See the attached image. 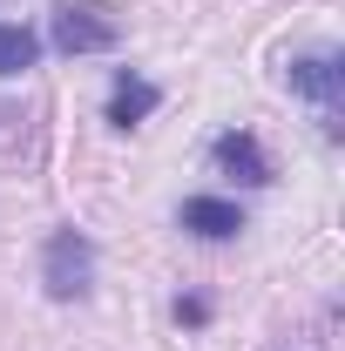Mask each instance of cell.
Returning a JSON list of instances; mask_svg holds the SVG:
<instances>
[{"mask_svg":"<svg viewBox=\"0 0 345 351\" xmlns=\"http://www.w3.org/2000/svg\"><path fill=\"white\" fill-rule=\"evenodd\" d=\"M291 88L318 108V129H325V135H345V122H339L345 61H339V54H304V61H291Z\"/></svg>","mask_w":345,"mask_h":351,"instance_id":"obj_1","label":"cell"},{"mask_svg":"<svg viewBox=\"0 0 345 351\" xmlns=\"http://www.w3.org/2000/svg\"><path fill=\"white\" fill-rule=\"evenodd\" d=\"M41 277L47 291L68 304V298H88V277H95V250H88L82 230H54L47 237V257H41Z\"/></svg>","mask_w":345,"mask_h":351,"instance_id":"obj_2","label":"cell"},{"mask_svg":"<svg viewBox=\"0 0 345 351\" xmlns=\"http://www.w3.org/2000/svg\"><path fill=\"white\" fill-rule=\"evenodd\" d=\"M54 47L61 54H102V47H115V21H102L88 7H68V14H54Z\"/></svg>","mask_w":345,"mask_h":351,"instance_id":"obj_3","label":"cell"},{"mask_svg":"<svg viewBox=\"0 0 345 351\" xmlns=\"http://www.w3.org/2000/svg\"><path fill=\"white\" fill-rule=\"evenodd\" d=\"M216 169L237 176V182H251V189H264V182H271V156L258 149L251 129H230V135H216Z\"/></svg>","mask_w":345,"mask_h":351,"instance_id":"obj_4","label":"cell"},{"mask_svg":"<svg viewBox=\"0 0 345 351\" xmlns=\"http://www.w3.org/2000/svg\"><path fill=\"white\" fill-rule=\"evenodd\" d=\"M183 230H197V237L223 243V237H237V230H244V210H237V203H223V196H190V203H183Z\"/></svg>","mask_w":345,"mask_h":351,"instance_id":"obj_5","label":"cell"},{"mask_svg":"<svg viewBox=\"0 0 345 351\" xmlns=\"http://www.w3.org/2000/svg\"><path fill=\"white\" fill-rule=\"evenodd\" d=\"M156 101H163V95L142 82V75H115V95H109V122H115V129H135L142 115H156Z\"/></svg>","mask_w":345,"mask_h":351,"instance_id":"obj_6","label":"cell"},{"mask_svg":"<svg viewBox=\"0 0 345 351\" xmlns=\"http://www.w3.org/2000/svg\"><path fill=\"white\" fill-rule=\"evenodd\" d=\"M34 54H41V41H34L27 27H0V75H21V68H34Z\"/></svg>","mask_w":345,"mask_h":351,"instance_id":"obj_7","label":"cell"},{"mask_svg":"<svg viewBox=\"0 0 345 351\" xmlns=\"http://www.w3.org/2000/svg\"><path fill=\"white\" fill-rule=\"evenodd\" d=\"M176 317H183V324H203V317H210V304H203V298H183V304H176Z\"/></svg>","mask_w":345,"mask_h":351,"instance_id":"obj_8","label":"cell"}]
</instances>
